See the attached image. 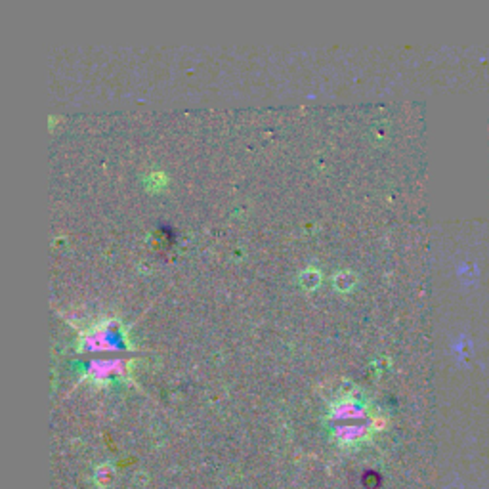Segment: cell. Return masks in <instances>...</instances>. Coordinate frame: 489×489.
I'll return each mask as SVG.
<instances>
[{
	"label": "cell",
	"instance_id": "3957f363",
	"mask_svg": "<svg viewBox=\"0 0 489 489\" xmlns=\"http://www.w3.org/2000/svg\"><path fill=\"white\" fill-rule=\"evenodd\" d=\"M138 359L134 356H92L79 363V380L96 390L113 384H134Z\"/></svg>",
	"mask_w": 489,
	"mask_h": 489
},
{
	"label": "cell",
	"instance_id": "8992f818",
	"mask_svg": "<svg viewBox=\"0 0 489 489\" xmlns=\"http://www.w3.org/2000/svg\"><path fill=\"white\" fill-rule=\"evenodd\" d=\"M142 184H144L145 192L152 193V195H157V193H163L168 187L170 176L163 168H149L142 176Z\"/></svg>",
	"mask_w": 489,
	"mask_h": 489
},
{
	"label": "cell",
	"instance_id": "6da1fadb",
	"mask_svg": "<svg viewBox=\"0 0 489 489\" xmlns=\"http://www.w3.org/2000/svg\"><path fill=\"white\" fill-rule=\"evenodd\" d=\"M323 420L327 434L340 449L361 448L388 427L386 415L356 386L337 392L327 406Z\"/></svg>",
	"mask_w": 489,
	"mask_h": 489
},
{
	"label": "cell",
	"instance_id": "52a82bcc",
	"mask_svg": "<svg viewBox=\"0 0 489 489\" xmlns=\"http://www.w3.org/2000/svg\"><path fill=\"white\" fill-rule=\"evenodd\" d=\"M117 480V469L113 462H100L92 470V483L98 489H109Z\"/></svg>",
	"mask_w": 489,
	"mask_h": 489
},
{
	"label": "cell",
	"instance_id": "277c9868",
	"mask_svg": "<svg viewBox=\"0 0 489 489\" xmlns=\"http://www.w3.org/2000/svg\"><path fill=\"white\" fill-rule=\"evenodd\" d=\"M359 285V274L351 268H340L335 269L331 274V287L337 295H351L354 290L358 289Z\"/></svg>",
	"mask_w": 489,
	"mask_h": 489
},
{
	"label": "cell",
	"instance_id": "7a4b0ae2",
	"mask_svg": "<svg viewBox=\"0 0 489 489\" xmlns=\"http://www.w3.org/2000/svg\"><path fill=\"white\" fill-rule=\"evenodd\" d=\"M76 331L75 348L81 356H124V351H136L130 337V327L119 316H98L86 321L71 319Z\"/></svg>",
	"mask_w": 489,
	"mask_h": 489
},
{
	"label": "cell",
	"instance_id": "5b68a950",
	"mask_svg": "<svg viewBox=\"0 0 489 489\" xmlns=\"http://www.w3.org/2000/svg\"><path fill=\"white\" fill-rule=\"evenodd\" d=\"M323 279V269L319 268V266H316V264H308L306 268H302L298 272L297 285L302 290H306V293H316V290L321 289Z\"/></svg>",
	"mask_w": 489,
	"mask_h": 489
}]
</instances>
